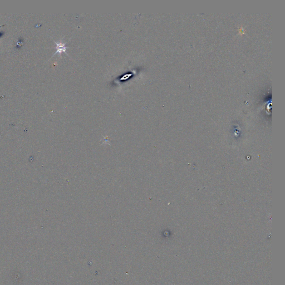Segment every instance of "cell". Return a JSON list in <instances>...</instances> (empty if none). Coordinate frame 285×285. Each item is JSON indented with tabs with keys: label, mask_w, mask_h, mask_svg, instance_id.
<instances>
[{
	"label": "cell",
	"mask_w": 285,
	"mask_h": 285,
	"mask_svg": "<svg viewBox=\"0 0 285 285\" xmlns=\"http://www.w3.org/2000/svg\"><path fill=\"white\" fill-rule=\"evenodd\" d=\"M55 43L56 44V51L55 52L54 54L53 55V56H54L56 54H59L60 56L61 57V54L63 52L65 53L66 54L68 55L66 52V50L68 49L69 47H67L66 46V43H64V42H56L55 41Z\"/></svg>",
	"instance_id": "1"
},
{
	"label": "cell",
	"mask_w": 285,
	"mask_h": 285,
	"mask_svg": "<svg viewBox=\"0 0 285 285\" xmlns=\"http://www.w3.org/2000/svg\"><path fill=\"white\" fill-rule=\"evenodd\" d=\"M24 42V40L22 38V37H20L18 38V41H17L16 43L15 44V48L16 49H20L21 48Z\"/></svg>",
	"instance_id": "2"
},
{
	"label": "cell",
	"mask_w": 285,
	"mask_h": 285,
	"mask_svg": "<svg viewBox=\"0 0 285 285\" xmlns=\"http://www.w3.org/2000/svg\"><path fill=\"white\" fill-rule=\"evenodd\" d=\"M5 33V31H0V38H1V37H2Z\"/></svg>",
	"instance_id": "3"
}]
</instances>
